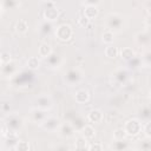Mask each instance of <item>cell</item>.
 I'll list each match as a JSON object with an SVG mask.
<instances>
[{
  "label": "cell",
  "mask_w": 151,
  "mask_h": 151,
  "mask_svg": "<svg viewBox=\"0 0 151 151\" xmlns=\"http://www.w3.org/2000/svg\"><path fill=\"white\" fill-rule=\"evenodd\" d=\"M105 26L107 29L110 31H114V29H122L124 26V18L122 14L119 13H110L106 18H105Z\"/></svg>",
  "instance_id": "6da1fadb"
},
{
  "label": "cell",
  "mask_w": 151,
  "mask_h": 151,
  "mask_svg": "<svg viewBox=\"0 0 151 151\" xmlns=\"http://www.w3.org/2000/svg\"><path fill=\"white\" fill-rule=\"evenodd\" d=\"M5 124H6V127L8 130L18 132L24 127V119L19 114H15V113L9 114V113H7V116L5 118Z\"/></svg>",
  "instance_id": "7a4b0ae2"
},
{
  "label": "cell",
  "mask_w": 151,
  "mask_h": 151,
  "mask_svg": "<svg viewBox=\"0 0 151 151\" xmlns=\"http://www.w3.org/2000/svg\"><path fill=\"white\" fill-rule=\"evenodd\" d=\"M142 127H143V125H142L140 120L132 118V119H129V120L125 123V125H124L123 129H124L126 136L136 137V136H138V134L142 132Z\"/></svg>",
  "instance_id": "3957f363"
},
{
  "label": "cell",
  "mask_w": 151,
  "mask_h": 151,
  "mask_svg": "<svg viewBox=\"0 0 151 151\" xmlns=\"http://www.w3.org/2000/svg\"><path fill=\"white\" fill-rule=\"evenodd\" d=\"M73 35V28L68 24L59 25L55 28V37L60 41H68Z\"/></svg>",
  "instance_id": "277c9868"
},
{
  "label": "cell",
  "mask_w": 151,
  "mask_h": 151,
  "mask_svg": "<svg viewBox=\"0 0 151 151\" xmlns=\"http://www.w3.org/2000/svg\"><path fill=\"white\" fill-rule=\"evenodd\" d=\"M83 77H84L83 71L79 70L78 67H76V68L68 70V71L65 73L64 79H65V81H66L68 85H76V84H78V83L83 79Z\"/></svg>",
  "instance_id": "5b68a950"
},
{
  "label": "cell",
  "mask_w": 151,
  "mask_h": 151,
  "mask_svg": "<svg viewBox=\"0 0 151 151\" xmlns=\"http://www.w3.org/2000/svg\"><path fill=\"white\" fill-rule=\"evenodd\" d=\"M60 124H61V122H60L59 118L53 117V116H50V117L47 116V117L45 118V120H44L40 125H41V127H42L44 130H46V131H48V132H54V131H57V130L59 129Z\"/></svg>",
  "instance_id": "8992f818"
},
{
  "label": "cell",
  "mask_w": 151,
  "mask_h": 151,
  "mask_svg": "<svg viewBox=\"0 0 151 151\" xmlns=\"http://www.w3.org/2000/svg\"><path fill=\"white\" fill-rule=\"evenodd\" d=\"M53 106V100L50 96L47 94H42V96H39L37 99H35V107L38 109H41V110H50L51 107Z\"/></svg>",
  "instance_id": "52a82bcc"
},
{
  "label": "cell",
  "mask_w": 151,
  "mask_h": 151,
  "mask_svg": "<svg viewBox=\"0 0 151 151\" xmlns=\"http://www.w3.org/2000/svg\"><path fill=\"white\" fill-rule=\"evenodd\" d=\"M74 130L76 129L71 123H61L57 131H58L59 136H61L64 138H68L74 134Z\"/></svg>",
  "instance_id": "ba28073f"
},
{
  "label": "cell",
  "mask_w": 151,
  "mask_h": 151,
  "mask_svg": "<svg viewBox=\"0 0 151 151\" xmlns=\"http://www.w3.org/2000/svg\"><path fill=\"white\" fill-rule=\"evenodd\" d=\"M0 72L2 76L5 77H9V76H13L15 72H17V64L14 61H9V63H5L0 66Z\"/></svg>",
  "instance_id": "9c48e42d"
},
{
  "label": "cell",
  "mask_w": 151,
  "mask_h": 151,
  "mask_svg": "<svg viewBox=\"0 0 151 151\" xmlns=\"http://www.w3.org/2000/svg\"><path fill=\"white\" fill-rule=\"evenodd\" d=\"M127 76H129V74H127V71H126L125 68H123V67L114 70L113 73H112V78H113V80L116 81V84H118V85L125 83L126 79H127Z\"/></svg>",
  "instance_id": "30bf717a"
},
{
  "label": "cell",
  "mask_w": 151,
  "mask_h": 151,
  "mask_svg": "<svg viewBox=\"0 0 151 151\" xmlns=\"http://www.w3.org/2000/svg\"><path fill=\"white\" fill-rule=\"evenodd\" d=\"M47 117V113L45 110H41V109H38V107H34L31 110V119L34 122V123H39L41 124L45 118Z\"/></svg>",
  "instance_id": "8fae6325"
},
{
  "label": "cell",
  "mask_w": 151,
  "mask_h": 151,
  "mask_svg": "<svg viewBox=\"0 0 151 151\" xmlns=\"http://www.w3.org/2000/svg\"><path fill=\"white\" fill-rule=\"evenodd\" d=\"M83 14L88 19V20H93L94 18L98 17L99 14V9H98V6H94V5H86L84 11H83Z\"/></svg>",
  "instance_id": "7c38bea8"
},
{
  "label": "cell",
  "mask_w": 151,
  "mask_h": 151,
  "mask_svg": "<svg viewBox=\"0 0 151 151\" xmlns=\"http://www.w3.org/2000/svg\"><path fill=\"white\" fill-rule=\"evenodd\" d=\"M59 17V9L55 7H47L44 9V19L46 21H54Z\"/></svg>",
  "instance_id": "4fadbf2b"
},
{
  "label": "cell",
  "mask_w": 151,
  "mask_h": 151,
  "mask_svg": "<svg viewBox=\"0 0 151 151\" xmlns=\"http://www.w3.org/2000/svg\"><path fill=\"white\" fill-rule=\"evenodd\" d=\"M104 119V114L100 110L98 109H94V110H91L88 113H87V120L90 123H100L101 120Z\"/></svg>",
  "instance_id": "5bb4252c"
},
{
  "label": "cell",
  "mask_w": 151,
  "mask_h": 151,
  "mask_svg": "<svg viewBox=\"0 0 151 151\" xmlns=\"http://www.w3.org/2000/svg\"><path fill=\"white\" fill-rule=\"evenodd\" d=\"M74 99L78 104H85L90 100V93L85 88H81V90H78L74 94Z\"/></svg>",
  "instance_id": "9a60e30c"
},
{
  "label": "cell",
  "mask_w": 151,
  "mask_h": 151,
  "mask_svg": "<svg viewBox=\"0 0 151 151\" xmlns=\"http://www.w3.org/2000/svg\"><path fill=\"white\" fill-rule=\"evenodd\" d=\"M149 33L147 31H140L134 35V41L140 46H146L149 44Z\"/></svg>",
  "instance_id": "2e32d148"
},
{
  "label": "cell",
  "mask_w": 151,
  "mask_h": 151,
  "mask_svg": "<svg viewBox=\"0 0 151 151\" xmlns=\"http://www.w3.org/2000/svg\"><path fill=\"white\" fill-rule=\"evenodd\" d=\"M38 52H39V55H40L41 58H47V57L53 52V50H52V46H51L50 44H47V42H41L40 46H39Z\"/></svg>",
  "instance_id": "e0dca14e"
},
{
  "label": "cell",
  "mask_w": 151,
  "mask_h": 151,
  "mask_svg": "<svg viewBox=\"0 0 151 151\" xmlns=\"http://www.w3.org/2000/svg\"><path fill=\"white\" fill-rule=\"evenodd\" d=\"M14 28H15L17 33H19V34H25V33L28 31V22H27L25 19H20V20L17 21Z\"/></svg>",
  "instance_id": "ac0fdd59"
},
{
  "label": "cell",
  "mask_w": 151,
  "mask_h": 151,
  "mask_svg": "<svg viewBox=\"0 0 151 151\" xmlns=\"http://www.w3.org/2000/svg\"><path fill=\"white\" fill-rule=\"evenodd\" d=\"M81 136L86 139H92L96 136V130L91 125H84L81 127Z\"/></svg>",
  "instance_id": "d6986e66"
},
{
  "label": "cell",
  "mask_w": 151,
  "mask_h": 151,
  "mask_svg": "<svg viewBox=\"0 0 151 151\" xmlns=\"http://www.w3.org/2000/svg\"><path fill=\"white\" fill-rule=\"evenodd\" d=\"M119 53H120L122 59L124 60H131L133 57H136V53L131 47H124L119 51Z\"/></svg>",
  "instance_id": "ffe728a7"
},
{
  "label": "cell",
  "mask_w": 151,
  "mask_h": 151,
  "mask_svg": "<svg viewBox=\"0 0 151 151\" xmlns=\"http://www.w3.org/2000/svg\"><path fill=\"white\" fill-rule=\"evenodd\" d=\"M74 146H76V149H78V150H88V142H87L86 138H84V137L81 136V137H78V138H77Z\"/></svg>",
  "instance_id": "44dd1931"
},
{
  "label": "cell",
  "mask_w": 151,
  "mask_h": 151,
  "mask_svg": "<svg viewBox=\"0 0 151 151\" xmlns=\"http://www.w3.org/2000/svg\"><path fill=\"white\" fill-rule=\"evenodd\" d=\"M101 40H103V42H105V44H107V45L112 44L113 40H114V32H112V31H110V29H106V31L103 33V35H101Z\"/></svg>",
  "instance_id": "7402d4cb"
},
{
  "label": "cell",
  "mask_w": 151,
  "mask_h": 151,
  "mask_svg": "<svg viewBox=\"0 0 151 151\" xmlns=\"http://www.w3.org/2000/svg\"><path fill=\"white\" fill-rule=\"evenodd\" d=\"M118 54H119V50L116 46H112L111 44L105 48V55L109 57V58H111V59L118 57Z\"/></svg>",
  "instance_id": "603a6c76"
},
{
  "label": "cell",
  "mask_w": 151,
  "mask_h": 151,
  "mask_svg": "<svg viewBox=\"0 0 151 151\" xmlns=\"http://www.w3.org/2000/svg\"><path fill=\"white\" fill-rule=\"evenodd\" d=\"M27 66L29 70H38L40 67V60L37 57H31L27 60Z\"/></svg>",
  "instance_id": "cb8c5ba5"
},
{
  "label": "cell",
  "mask_w": 151,
  "mask_h": 151,
  "mask_svg": "<svg viewBox=\"0 0 151 151\" xmlns=\"http://www.w3.org/2000/svg\"><path fill=\"white\" fill-rule=\"evenodd\" d=\"M125 138H126V133H125L123 127H118L113 131V139L114 140H118V142L119 140H125Z\"/></svg>",
  "instance_id": "d4e9b609"
},
{
  "label": "cell",
  "mask_w": 151,
  "mask_h": 151,
  "mask_svg": "<svg viewBox=\"0 0 151 151\" xmlns=\"http://www.w3.org/2000/svg\"><path fill=\"white\" fill-rule=\"evenodd\" d=\"M46 59H47V63L50 64V66H52V67L58 66V65H59V61H60L59 57H58L57 54H53V52H52V53H51Z\"/></svg>",
  "instance_id": "484cf974"
},
{
  "label": "cell",
  "mask_w": 151,
  "mask_h": 151,
  "mask_svg": "<svg viewBox=\"0 0 151 151\" xmlns=\"http://www.w3.org/2000/svg\"><path fill=\"white\" fill-rule=\"evenodd\" d=\"M13 149L17 151H28L29 144L27 142H17V144L13 146Z\"/></svg>",
  "instance_id": "4316f807"
},
{
  "label": "cell",
  "mask_w": 151,
  "mask_h": 151,
  "mask_svg": "<svg viewBox=\"0 0 151 151\" xmlns=\"http://www.w3.org/2000/svg\"><path fill=\"white\" fill-rule=\"evenodd\" d=\"M19 5V0H2V7H5V8H9V9H12V8H15L17 6Z\"/></svg>",
  "instance_id": "83f0119b"
},
{
  "label": "cell",
  "mask_w": 151,
  "mask_h": 151,
  "mask_svg": "<svg viewBox=\"0 0 151 151\" xmlns=\"http://www.w3.org/2000/svg\"><path fill=\"white\" fill-rule=\"evenodd\" d=\"M117 117H118V111H117V110H110V111L105 114V118H106V120H107L109 123L113 122Z\"/></svg>",
  "instance_id": "f1b7e54d"
},
{
  "label": "cell",
  "mask_w": 151,
  "mask_h": 151,
  "mask_svg": "<svg viewBox=\"0 0 151 151\" xmlns=\"http://www.w3.org/2000/svg\"><path fill=\"white\" fill-rule=\"evenodd\" d=\"M78 24H79L81 27H85V28H86V27H87V25L90 24V20H88V19H87L83 13H81V14L78 17Z\"/></svg>",
  "instance_id": "f546056e"
},
{
  "label": "cell",
  "mask_w": 151,
  "mask_h": 151,
  "mask_svg": "<svg viewBox=\"0 0 151 151\" xmlns=\"http://www.w3.org/2000/svg\"><path fill=\"white\" fill-rule=\"evenodd\" d=\"M142 131L145 133V136H146L147 138H150V137H151V123H150V122H146L145 125H143Z\"/></svg>",
  "instance_id": "4dcf8cb0"
},
{
  "label": "cell",
  "mask_w": 151,
  "mask_h": 151,
  "mask_svg": "<svg viewBox=\"0 0 151 151\" xmlns=\"http://www.w3.org/2000/svg\"><path fill=\"white\" fill-rule=\"evenodd\" d=\"M0 110L4 113H8L11 110V103L9 101H1L0 103Z\"/></svg>",
  "instance_id": "1f68e13d"
},
{
  "label": "cell",
  "mask_w": 151,
  "mask_h": 151,
  "mask_svg": "<svg viewBox=\"0 0 151 151\" xmlns=\"http://www.w3.org/2000/svg\"><path fill=\"white\" fill-rule=\"evenodd\" d=\"M1 55V60H2V64H5V63H9L11 60H12V57H11V54L9 53H7V52H4L2 54H0Z\"/></svg>",
  "instance_id": "d6a6232c"
},
{
  "label": "cell",
  "mask_w": 151,
  "mask_h": 151,
  "mask_svg": "<svg viewBox=\"0 0 151 151\" xmlns=\"http://www.w3.org/2000/svg\"><path fill=\"white\" fill-rule=\"evenodd\" d=\"M104 149V146L100 144V143H93V144H91V145H88V150H91V151H96V150H103Z\"/></svg>",
  "instance_id": "836d02e7"
},
{
  "label": "cell",
  "mask_w": 151,
  "mask_h": 151,
  "mask_svg": "<svg viewBox=\"0 0 151 151\" xmlns=\"http://www.w3.org/2000/svg\"><path fill=\"white\" fill-rule=\"evenodd\" d=\"M142 63H145L146 65L150 64V52H146V53L144 54V57L142 58Z\"/></svg>",
  "instance_id": "e575fe53"
},
{
  "label": "cell",
  "mask_w": 151,
  "mask_h": 151,
  "mask_svg": "<svg viewBox=\"0 0 151 151\" xmlns=\"http://www.w3.org/2000/svg\"><path fill=\"white\" fill-rule=\"evenodd\" d=\"M84 2L86 5H94V6H98V4L100 2V0H84Z\"/></svg>",
  "instance_id": "d590c367"
},
{
  "label": "cell",
  "mask_w": 151,
  "mask_h": 151,
  "mask_svg": "<svg viewBox=\"0 0 151 151\" xmlns=\"http://www.w3.org/2000/svg\"><path fill=\"white\" fill-rule=\"evenodd\" d=\"M41 26L44 27V33H48V32H50V28H51V26H50V25H47V22L42 24Z\"/></svg>",
  "instance_id": "8d00e7d4"
},
{
  "label": "cell",
  "mask_w": 151,
  "mask_h": 151,
  "mask_svg": "<svg viewBox=\"0 0 151 151\" xmlns=\"http://www.w3.org/2000/svg\"><path fill=\"white\" fill-rule=\"evenodd\" d=\"M1 13H2V6H1V4H0V15H1Z\"/></svg>",
  "instance_id": "74e56055"
},
{
  "label": "cell",
  "mask_w": 151,
  "mask_h": 151,
  "mask_svg": "<svg viewBox=\"0 0 151 151\" xmlns=\"http://www.w3.org/2000/svg\"><path fill=\"white\" fill-rule=\"evenodd\" d=\"M1 136H2V129L0 127V137H1Z\"/></svg>",
  "instance_id": "f35d334b"
},
{
  "label": "cell",
  "mask_w": 151,
  "mask_h": 151,
  "mask_svg": "<svg viewBox=\"0 0 151 151\" xmlns=\"http://www.w3.org/2000/svg\"><path fill=\"white\" fill-rule=\"evenodd\" d=\"M2 65V60H1V55H0V66Z\"/></svg>",
  "instance_id": "ab89813d"
},
{
  "label": "cell",
  "mask_w": 151,
  "mask_h": 151,
  "mask_svg": "<svg viewBox=\"0 0 151 151\" xmlns=\"http://www.w3.org/2000/svg\"><path fill=\"white\" fill-rule=\"evenodd\" d=\"M44 1H48V0H44Z\"/></svg>",
  "instance_id": "60d3db41"
},
{
  "label": "cell",
  "mask_w": 151,
  "mask_h": 151,
  "mask_svg": "<svg viewBox=\"0 0 151 151\" xmlns=\"http://www.w3.org/2000/svg\"><path fill=\"white\" fill-rule=\"evenodd\" d=\"M0 46H1V41H0Z\"/></svg>",
  "instance_id": "b9f144b4"
}]
</instances>
